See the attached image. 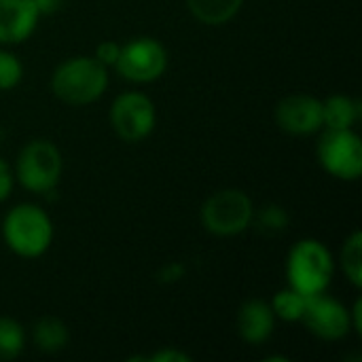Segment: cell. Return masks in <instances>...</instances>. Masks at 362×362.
<instances>
[{
  "instance_id": "obj_1",
  "label": "cell",
  "mask_w": 362,
  "mask_h": 362,
  "mask_svg": "<svg viewBox=\"0 0 362 362\" xmlns=\"http://www.w3.org/2000/svg\"><path fill=\"white\" fill-rule=\"evenodd\" d=\"M108 87V70L104 64H100L95 57H70L64 64H59L51 76V89L53 93L74 106L91 104Z\"/></svg>"
},
{
  "instance_id": "obj_2",
  "label": "cell",
  "mask_w": 362,
  "mask_h": 362,
  "mask_svg": "<svg viewBox=\"0 0 362 362\" xmlns=\"http://www.w3.org/2000/svg\"><path fill=\"white\" fill-rule=\"evenodd\" d=\"M333 269H335V261L329 248L312 238L297 242L286 259L288 286L305 297L325 293L331 284Z\"/></svg>"
},
{
  "instance_id": "obj_3",
  "label": "cell",
  "mask_w": 362,
  "mask_h": 362,
  "mask_svg": "<svg viewBox=\"0 0 362 362\" xmlns=\"http://www.w3.org/2000/svg\"><path fill=\"white\" fill-rule=\"evenodd\" d=\"M2 235L15 255L36 259L45 255L53 242V223L42 208L34 204H19L4 216Z\"/></svg>"
},
{
  "instance_id": "obj_4",
  "label": "cell",
  "mask_w": 362,
  "mask_h": 362,
  "mask_svg": "<svg viewBox=\"0 0 362 362\" xmlns=\"http://www.w3.org/2000/svg\"><path fill=\"white\" fill-rule=\"evenodd\" d=\"M255 206L250 197L240 189H223L206 199L202 206L204 227L221 238L238 235L252 223Z\"/></svg>"
},
{
  "instance_id": "obj_5",
  "label": "cell",
  "mask_w": 362,
  "mask_h": 362,
  "mask_svg": "<svg viewBox=\"0 0 362 362\" xmlns=\"http://www.w3.org/2000/svg\"><path fill=\"white\" fill-rule=\"evenodd\" d=\"M19 185L32 193H49L62 176V153L49 140L28 142L15 165Z\"/></svg>"
},
{
  "instance_id": "obj_6",
  "label": "cell",
  "mask_w": 362,
  "mask_h": 362,
  "mask_svg": "<svg viewBox=\"0 0 362 362\" xmlns=\"http://www.w3.org/2000/svg\"><path fill=\"white\" fill-rule=\"evenodd\" d=\"M112 68L132 83H153L165 72L168 53L159 40L151 36H140L121 45L119 57Z\"/></svg>"
},
{
  "instance_id": "obj_7",
  "label": "cell",
  "mask_w": 362,
  "mask_h": 362,
  "mask_svg": "<svg viewBox=\"0 0 362 362\" xmlns=\"http://www.w3.org/2000/svg\"><path fill=\"white\" fill-rule=\"evenodd\" d=\"M318 161L339 180H358L362 174V142L352 129H327L318 142Z\"/></svg>"
},
{
  "instance_id": "obj_8",
  "label": "cell",
  "mask_w": 362,
  "mask_h": 362,
  "mask_svg": "<svg viewBox=\"0 0 362 362\" xmlns=\"http://www.w3.org/2000/svg\"><path fill=\"white\" fill-rule=\"evenodd\" d=\"M155 104L138 91L121 93L110 108V123L117 136L125 142L144 140L155 129Z\"/></svg>"
},
{
  "instance_id": "obj_9",
  "label": "cell",
  "mask_w": 362,
  "mask_h": 362,
  "mask_svg": "<svg viewBox=\"0 0 362 362\" xmlns=\"http://www.w3.org/2000/svg\"><path fill=\"white\" fill-rule=\"evenodd\" d=\"M301 322L312 335L325 341H337L346 337L352 329L350 312L337 299L327 297L325 293L308 299Z\"/></svg>"
},
{
  "instance_id": "obj_10",
  "label": "cell",
  "mask_w": 362,
  "mask_h": 362,
  "mask_svg": "<svg viewBox=\"0 0 362 362\" xmlns=\"http://www.w3.org/2000/svg\"><path fill=\"white\" fill-rule=\"evenodd\" d=\"M276 123L293 136H310L322 127V102L318 98L295 93L276 106Z\"/></svg>"
},
{
  "instance_id": "obj_11",
  "label": "cell",
  "mask_w": 362,
  "mask_h": 362,
  "mask_svg": "<svg viewBox=\"0 0 362 362\" xmlns=\"http://www.w3.org/2000/svg\"><path fill=\"white\" fill-rule=\"evenodd\" d=\"M34 0H0V45H19L38 25Z\"/></svg>"
},
{
  "instance_id": "obj_12",
  "label": "cell",
  "mask_w": 362,
  "mask_h": 362,
  "mask_svg": "<svg viewBox=\"0 0 362 362\" xmlns=\"http://www.w3.org/2000/svg\"><path fill=\"white\" fill-rule=\"evenodd\" d=\"M276 329V314L269 303L252 299L238 312V333L244 341L259 346L265 344Z\"/></svg>"
},
{
  "instance_id": "obj_13",
  "label": "cell",
  "mask_w": 362,
  "mask_h": 362,
  "mask_svg": "<svg viewBox=\"0 0 362 362\" xmlns=\"http://www.w3.org/2000/svg\"><path fill=\"white\" fill-rule=\"evenodd\" d=\"M361 119V102L348 95H331L322 102V125L327 129H352Z\"/></svg>"
},
{
  "instance_id": "obj_14",
  "label": "cell",
  "mask_w": 362,
  "mask_h": 362,
  "mask_svg": "<svg viewBox=\"0 0 362 362\" xmlns=\"http://www.w3.org/2000/svg\"><path fill=\"white\" fill-rule=\"evenodd\" d=\"M242 4L244 0H187L193 17L206 25H223L231 21L240 13Z\"/></svg>"
},
{
  "instance_id": "obj_15",
  "label": "cell",
  "mask_w": 362,
  "mask_h": 362,
  "mask_svg": "<svg viewBox=\"0 0 362 362\" xmlns=\"http://www.w3.org/2000/svg\"><path fill=\"white\" fill-rule=\"evenodd\" d=\"M34 344L42 352H59L68 344V329L57 318H42L34 325Z\"/></svg>"
},
{
  "instance_id": "obj_16",
  "label": "cell",
  "mask_w": 362,
  "mask_h": 362,
  "mask_svg": "<svg viewBox=\"0 0 362 362\" xmlns=\"http://www.w3.org/2000/svg\"><path fill=\"white\" fill-rule=\"evenodd\" d=\"M308 299L310 297H305V295H301V293H297V291H293L288 286L286 291L278 293L269 305H272L276 318H282L286 322H301V316L305 312Z\"/></svg>"
},
{
  "instance_id": "obj_17",
  "label": "cell",
  "mask_w": 362,
  "mask_h": 362,
  "mask_svg": "<svg viewBox=\"0 0 362 362\" xmlns=\"http://www.w3.org/2000/svg\"><path fill=\"white\" fill-rule=\"evenodd\" d=\"M341 267L346 278L356 286H362V233L354 231L348 240L346 246L341 250Z\"/></svg>"
},
{
  "instance_id": "obj_18",
  "label": "cell",
  "mask_w": 362,
  "mask_h": 362,
  "mask_svg": "<svg viewBox=\"0 0 362 362\" xmlns=\"http://www.w3.org/2000/svg\"><path fill=\"white\" fill-rule=\"evenodd\" d=\"M23 329L11 318H0V362L13 361L23 350Z\"/></svg>"
},
{
  "instance_id": "obj_19",
  "label": "cell",
  "mask_w": 362,
  "mask_h": 362,
  "mask_svg": "<svg viewBox=\"0 0 362 362\" xmlns=\"http://www.w3.org/2000/svg\"><path fill=\"white\" fill-rule=\"evenodd\" d=\"M252 221L257 223L259 231H263V233H280L288 225V214L284 208L269 204L257 216H252Z\"/></svg>"
},
{
  "instance_id": "obj_20",
  "label": "cell",
  "mask_w": 362,
  "mask_h": 362,
  "mask_svg": "<svg viewBox=\"0 0 362 362\" xmlns=\"http://www.w3.org/2000/svg\"><path fill=\"white\" fill-rule=\"evenodd\" d=\"M21 76H23V66L17 59V55L0 49V91L17 87Z\"/></svg>"
},
{
  "instance_id": "obj_21",
  "label": "cell",
  "mask_w": 362,
  "mask_h": 362,
  "mask_svg": "<svg viewBox=\"0 0 362 362\" xmlns=\"http://www.w3.org/2000/svg\"><path fill=\"white\" fill-rule=\"evenodd\" d=\"M119 51H121V45H119V42L104 40V42H100L98 49H95V59H98L100 64H104L106 68H108V66H115V62H117V57H119Z\"/></svg>"
},
{
  "instance_id": "obj_22",
  "label": "cell",
  "mask_w": 362,
  "mask_h": 362,
  "mask_svg": "<svg viewBox=\"0 0 362 362\" xmlns=\"http://www.w3.org/2000/svg\"><path fill=\"white\" fill-rule=\"evenodd\" d=\"M13 191V172L4 159H0V202H4Z\"/></svg>"
},
{
  "instance_id": "obj_23",
  "label": "cell",
  "mask_w": 362,
  "mask_h": 362,
  "mask_svg": "<svg viewBox=\"0 0 362 362\" xmlns=\"http://www.w3.org/2000/svg\"><path fill=\"white\" fill-rule=\"evenodd\" d=\"M148 361L153 362H191V356L178 352V350H161L157 354H153Z\"/></svg>"
},
{
  "instance_id": "obj_24",
  "label": "cell",
  "mask_w": 362,
  "mask_h": 362,
  "mask_svg": "<svg viewBox=\"0 0 362 362\" xmlns=\"http://www.w3.org/2000/svg\"><path fill=\"white\" fill-rule=\"evenodd\" d=\"M62 2H64V0H34V4H36V8H38L40 15H51V13H55V11L62 6Z\"/></svg>"
},
{
  "instance_id": "obj_25",
  "label": "cell",
  "mask_w": 362,
  "mask_h": 362,
  "mask_svg": "<svg viewBox=\"0 0 362 362\" xmlns=\"http://www.w3.org/2000/svg\"><path fill=\"white\" fill-rule=\"evenodd\" d=\"M350 322H352V329L361 335L362 333V301L358 299L354 303V310L350 312Z\"/></svg>"
}]
</instances>
